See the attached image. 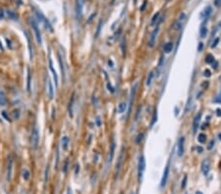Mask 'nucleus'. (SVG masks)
I'll use <instances>...</instances> for the list:
<instances>
[{
	"mask_svg": "<svg viewBox=\"0 0 221 194\" xmlns=\"http://www.w3.org/2000/svg\"><path fill=\"white\" fill-rule=\"evenodd\" d=\"M123 158H124V151H121V154H120V158H119V161L117 165H116V174H117V172H119V170L121 169V166H122V163H123Z\"/></svg>",
	"mask_w": 221,
	"mask_h": 194,
	"instance_id": "obj_14",
	"label": "nucleus"
},
{
	"mask_svg": "<svg viewBox=\"0 0 221 194\" xmlns=\"http://www.w3.org/2000/svg\"><path fill=\"white\" fill-rule=\"evenodd\" d=\"M184 141H185L184 137H181L179 139V143H178V155L179 156H182L184 154Z\"/></svg>",
	"mask_w": 221,
	"mask_h": 194,
	"instance_id": "obj_11",
	"label": "nucleus"
},
{
	"mask_svg": "<svg viewBox=\"0 0 221 194\" xmlns=\"http://www.w3.org/2000/svg\"><path fill=\"white\" fill-rule=\"evenodd\" d=\"M31 24H32V28H34L35 35V38H37L38 43V44H41V31H39V28H38V25L37 23V21H35V19H32Z\"/></svg>",
	"mask_w": 221,
	"mask_h": 194,
	"instance_id": "obj_3",
	"label": "nucleus"
},
{
	"mask_svg": "<svg viewBox=\"0 0 221 194\" xmlns=\"http://www.w3.org/2000/svg\"><path fill=\"white\" fill-rule=\"evenodd\" d=\"M39 142V131L38 127H35L31 134V146L32 148H37Z\"/></svg>",
	"mask_w": 221,
	"mask_h": 194,
	"instance_id": "obj_1",
	"label": "nucleus"
},
{
	"mask_svg": "<svg viewBox=\"0 0 221 194\" xmlns=\"http://www.w3.org/2000/svg\"><path fill=\"white\" fill-rule=\"evenodd\" d=\"M27 89L28 91L30 92L31 90V74H30V70L27 69Z\"/></svg>",
	"mask_w": 221,
	"mask_h": 194,
	"instance_id": "obj_18",
	"label": "nucleus"
},
{
	"mask_svg": "<svg viewBox=\"0 0 221 194\" xmlns=\"http://www.w3.org/2000/svg\"><path fill=\"white\" fill-rule=\"evenodd\" d=\"M168 174H169V166H166L165 169H164V172H163V175H162V178H161V186L163 187V186L166 184V181H167V178H168Z\"/></svg>",
	"mask_w": 221,
	"mask_h": 194,
	"instance_id": "obj_8",
	"label": "nucleus"
},
{
	"mask_svg": "<svg viewBox=\"0 0 221 194\" xmlns=\"http://www.w3.org/2000/svg\"><path fill=\"white\" fill-rule=\"evenodd\" d=\"M2 115H3V116L5 117V119H6L7 121H10V119H9V116H7V115H6V112H4V111H3V112H2Z\"/></svg>",
	"mask_w": 221,
	"mask_h": 194,
	"instance_id": "obj_33",
	"label": "nucleus"
},
{
	"mask_svg": "<svg viewBox=\"0 0 221 194\" xmlns=\"http://www.w3.org/2000/svg\"><path fill=\"white\" fill-rule=\"evenodd\" d=\"M125 110H126V103H121L120 105L118 106V113L119 114H122V113H124L125 112Z\"/></svg>",
	"mask_w": 221,
	"mask_h": 194,
	"instance_id": "obj_21",
	"label": "nucleus"
},
{
	"mask_svg": "<svg viewBox=\"0 0 221 194\" xmlns=\"http://www.w3.org/2000/svg\"><path fill=\"white\" fill-rule=\"evenodd\" d=\"M83 6H84V0H78V1H77V14H78V17L82 16Z\"/></svg>",
	"mask_w": 221,
	"mask_h": 194,
	"instance_id": "obj_13",
	"label": "nucleus"
},
{
	"mask_svg": "<svg viewBox=\"0 0 221 194\" xmlns=\"http://www.w3.org/2000/svg\"><path fill=\"white\" fill-rule=\"evenodd\" d=\"M47 93H48V97L50 99L53 98V95H54V88H53V85H52V82L50 81L49 78H47Z\"/></svg>",
	"mask_w": 221,
	"mask_h": 194,
	"instance_id": "obj_9",
	"label": "nucleus"
},
{
	"mask_svg": "<svg viewBox=\"0 0 221 194\" xmlns=\"http://www.w3.org/2000/svg\"><path fill=\"white\" fill-rule=\"evenodd\" d=\"M186 179H187V178L185 177V178H184V181H183V184H182V187H183V188L185 187V185H186Z\"/></svg>",
	"mask_w": 221,
	"mask_h": 194,
	"instance_id": "obj_35",
	"label": "nucleus"
},
{
	"mask_svg": "<svg viewBox=\"0 0 221 194\" xmlns=\"http://www.w3.org/2000/svg\"><path fill=\"white\" fill-rule=\"evenodd\" d=\"M217 101H218V102H221V92H220V94H219V96H218V99H217Z\"/></svg>",
	"mask_w": 221,
	"mask_h": 194,
	"instance_id": "obj_39",
	"label": "nucleus"
},
{
	"mask_svg": "<svg viewBox=\"0 0 221 194\" xmlns=\"http://www.w3.org/2000/svg\"><path fill=\"white\" fill-rule=\"evenodd\" d=\"M76 168H77V169H76V174H78V171H80V166H78V165H77Z\"/></svg>",
	"mask_w": 221,
	"mask_h": 194,
	"instance_id": "obj_38",
	"label": "nucleus"
},
{
	"mask_svg": "<svg viewBox=\"0 0 221 194\" xmlns=\"http://www.w3.org/2000/svg\"><path fill=\"white\" fill-rule=\"evenodd\" d=\"M201 114L198 113V116H195V119H194V124H193V128H194V131L195 132L197 131V129L198 128V125L201 123Z\"/></svg>",
	"mask_w": 221,
	"mask_h": 194,
	"instance_id": "obj_10",
	"label": "nucleus"
},
{
	"mask_svg": "<svg viewBox=\"0 0 221 194\" xmlns=\"http://www.w3.org/2000/svg\"><path fill=\"white\" fill-rule=\"evenodd\" d=\"M23 178L26 179V181H28V179L30 178V172H29L27 169H24L23 170Z\"/></svg>",
	"mask_w": 221,
	"mask_h": 194,
	"instance_id": "obj_23",
	"label": "nucleus"
},
{
	"mask_svg": "<svg viewBox=\"0 0 221 194\" xmlns=\"http://www.w3.org/2000/svg\"><path fill=\"white\" fill-rule=\"evenodd\" d=\"M144 170H146V160H144V157L143 155H141L139 159V164H138V174H139L140 181L143 178Z\"/></svg>",
	"mask_w": 221,
	"mask_h": 194,
	"instance_id": "obj_2",
	"label": "nucleus"
},
{
	"mask_svg": "<svg viewBox=\"0 0 221 194\" xmlns=\"http://www.w3.org/2000/svg\"><path fill=\"white\" fill-rule=\"evenodd\" d=\"M158 16H159V13H156V14H155V15H154V17L153 18V21H151V24H154V23H155V21L157 20Z\"/></svg>",
	"mask_w": 221,
	"mask_h": 194,
	"instance_id": "obj_30",
	"label": "nucleus"
},
{
	"mask_svg": "<svg viewBox=\"0 0 221 194\" xmlns=\"http://www.w3.org/2000/svg\"><path fill=\"white\" fill-rule=\"evenodd\" d=\"M97 125H100V122H99V118H97V122H96Z\"/></svg>",
	"mask_w": 221,
	"mask_h": 194,
	"instance_id": "obj_40",
	"label": "nucleus"
},
{
	"mask_svg": "<svg viewBox=\"0 0 221 194\" xmlns=\"http://www.w3.org/2000/svg\"><path fill=\"white\" fill-rule=\"evenodd\" d=\"M158 31V27L155 28L153 31V32L151 34V37H150V42H148V45L150 46V47H153L154 46V42H155V37H156V34Z\"/></svg>",
	"mask_w": 221,
	"mask_h": 194,
	"instance_id": "obj_12",
	"label": "nucleus"
},
{
	"mask_svg": "<svg viewBox=\"0 0 221 194\" xmlns=\"http://www.w3.org/2000/svg\"><path fill=\"white\" fill-rule=\"evenodd\" d=\"M218 41H219V38H215L214 41H213V44H211V47H215V46L218 44Z\"/></svg>",
	"mask_w": 221,
	"mask_h": 194,
	"instance_id": "obj_31",
	"label": "nucleus"
},
{
	"mask_svg": "<svg viewBox=\"0 0 221 194\" xmlns=\"http://www.w3.org/2000/svg\"><path fill=\"white\" fill-rule=\"evenodd\" d=\"M12 169H13V158L9 156L8 161H7V179L10 181L12 178Z\"/></svg>",
	"mask_w": 221,
	"mask_h": 194,
	"instance_id": "obj_4",
	"label": "nucleus"
},
{
	"mask_svg": "<svg viewBox=\"0 0 221 194\" xmlns=\"http://www.w3.org/2000/svg\"><path fill=\"white\" fill-rule=\"evenodd\" d=\"M7 14H8V15H9L11 18H16V15H15V14H14V13L12 12V11L8 10V11H7Z\"/></svg>",
	"mask_w": 221,
	"mask_h": 194,
	"instance_id": "obj_29",
	"label": "nucleus"
},
{
	"mask_svg": "<svg viewBox=\"0 0 221 194\" xmlns=\"http://www.w3.org/2000/svg\"><path fill=\"white\" fill-rule=\"evenodd\" d=\"M219 138H221V134H219Z\"/></svg>",
	"mask_w": 221,
	"mask_h": 194,
	"instance_id": "obj_42",
	"label": "nucleus"
},
{
	"mask_svg": "<svg viewBox=\"0 0 221 194\" xmlns=\"http://www.w3.org/2000/svg\"><path fill=\"white\" fill-rule=\"evenodd\" d=\"M185 21H186V15H185L184 13H182L179 17V20L177 21V23L175 24V30H180V28H182Z\"/></svg>",
	"mask_w": 221,
	"mask_h": 194,
	"instance_id": "obj_7",
	"label": "nucleus"
},
{
	"mask_svg": "<svg viewBox=\"0 0 221 194\" xmlns=\"http://www.w3.org/2000/svg\"><path fill=\"white\" fill-rule=\"evenodd\" d=\"M153 73H150L147 77V85H150L151 81H153Z\"/></svg>",
	"mask_w": 221,
	"mask_h": 194,
	"instance_id": "obj_25",
	"label": "nucleus"
},
{
	"mask_svg": "<svg viewBox=\"0 0 221 194\" xmlns=\"http://www.w3.org/2000/svg\"><path fill=\"white\" fill-rule=\"evenodd\" d=\"M37 16L39 18V20L41 21H42L43 23H44V25H45V28H46V30H49L50 31H52L53 30H52V28H51V26H50V24L47 22V20L45 19V17L42 15V14L41 13V12H37Z\"/></svg>",
	"mask_w": 221,
	"mask_h": 194,
	"instance_id": "obj_6",
	"label": "nucleus"
},
{
	"mask_svg": "<svg viewBox=\"0 0 221 194\" xmlns=\"http://www.w3.org/2000/svg\"><path fill=\"white\" fill-rule=\"evenodd\" d=\"M204 75H205V77H210V72H209L208 70H205L204 71Z\"/></svg>",
	"mask_w": 221,
	"mask_h": 194,
	"instance_id": "obj_32",
	"label": "nucleus"
},
{
	"mask_svg": "<svg viewBox=\"0 0 221 194\" xmlns=\"http://www.w3.org/2000/svg\"><path fill=\"white\" fill-rule=\"evenodd\" d=\"M67 194H72V189L70 187H69L68 190H67Z\"/></svg>",
	"mask_w": 221,
	"mask_h": 194,
	"instance_id": "obj_37",
	"label": "nucleus"
},
{
	"mask_svg": "<svg viewBox=\"0 0 221 194\" xmlns=\"http://www.w3.org/2000/svg\"><path fill=\"white\" fill-rule=\"evenodd\" d=\"M49 69H50V71H51V72H52V74H53V78H54V81H55V84H56V85H58V77H57V74H56L55 70L53 69V66H52V61H51V59H49Z\"/></svg>",
	"mask_w": 221,
	"mask_h": 194,
	"instance_id": "obj_15",
	"label": "nucleus"
},
{
	"mask_svg": "<svg viewBox=\"0 0 221 194\" xmlns=\"http://www.w3.org/2000/svg\"><path fill=\"white\" fill-rule=\"evenodd\" d=\"M58 59H59V63H60V67H61V71H62V75H64L65 73V70H64V66H63V63H62V57H61L60 54H58Z\"/></svg>",
	"mask_w": 221,
	"mask_h": 194,
	"instance_id": "obj_26",
	"label": "nucleus"
},
{
	"mask_svg": "<svg viewBox=\"0 0 221 194\" xmlns=\"http://www.w3.org/2000/svg\"><path fill=\"white\" fill-rule=\"evenodd\" d=\"M198 142L200 143H204L205 142V140H206V136H205V134H200L198 136Z\"/></svg>",
	"mask_w": 221,
	"mask_h": 194,
	"instance_id": "obj_24",
	"label": "nucleus"
},
{
	"mask_svg": "<svg viewBox=\"0 0 221 194\" xmlns=\"http://www.w3.org/2000/svg\"><path fill=\"white\" fill-rule=\"evenodd\" d=\"M6 104V97H5V93L3 91H0V105L1 106H5Z\"/></svg>",
	"mask_w": 221,
	"mask_h": 194,
	"instance_id": "obj_20",
	"label": "nucleus"
},
{
	"mask_svg": "<svg viewBox=\"0 0 221 194\" xmlns=\"http://www.w3.org/2000/svg\"><path fill=\"white\" fill-rule=\"evenodd\" d=\"M206 35V28L205 27H201V37H204Z\"/></svg>",
	"mask_w": 221,
	"mask_h": 194,
	"instance_id": "obj_28",
	"label": "nucleus"
},
{
	"mask_svg": "<svg viewBox=\"0 0 221 194\" xmlns=\"http://www.w3.org/2000/svg\"><path fill=\"white\" fill-rule=\"evenodd\" d=\"M209 171H210V164L207 160H204L201 163V172L204 175H207Z\"/></svg>",
	"mask_w": 221,
	"mask_h": 194,
	"instance_id": "obj_5",
	"label": "nucleus"
},
{
	"mask_svg": "<svg viewBox=\"0 0 221 194\" xmlns=\"http://www.w3.org/2000/svg\"><path fill=\"white\" fill-rule=\"evenodd\" d=\"M211 13V7H206L204 12V19H207V18L209 17V15H210Z\"/></svg>",
	"mask_w": 221,
	"mask_h": 194,
	"instance_id": "obj_22",
	"label": "nucleus"
},
{
	"mask_svg": "<svg viewBox=\"0 0 221 194\" xmlns=\"http://www.w3.org/2000/svg\"><path fill=\"white\" fill-rule=\"evenodd\" d=\"M61 143H62L63 150H67L68 146H69V137H68V136H63L62 140H61Z\"/></svg>",
	"mask_w": 221,
	"mask_h": 194,
	"instance_id": "obj_16",
	"label": "nucleus"
},
{
	"mask_svg": "<svg viewBox=\"0 0 221 194\" xmlns=\"http://www.w3.org/2000/svg\"><path fill=\"white\" fill-rule=\"evenodd\" d=\"M205 62H206V63H211V64H212V62H214V58H213V56H211V55H207V57H206V59H205Z\"/></svg>",
	"mask_w": 221,
	"mask_h": 194,
	"instance_id": "obj_27",
	"label": "nucleus"
},
{
	"mask_svg": "<svg viewBox=\"0 0 221 194\" xmlns=\"http://www.w3.org/2000/svg\"><path fill=\"white\" fill-rule=\"evenodd\" d=\"M173 49V44L172 42H167L166 44L164 45V52L165 53H170L171 52V50Z\"/></svg>",
	"mask_w": 221,
	"mask_h": 194,
	"instance_id": "obj_19",
	"label": "nucleus"
},
{
	"mask_svg": "<svg viewBox=\"0 0 221 194\" xmlns=\"http://www.w3.org/2000/svg\"><path fill=\"white\" fill-rule=\"evenodd\" d=\"M195 194H202V192L201 191H197Z\"/></svg>",
	"mask_w": 221,
	"mask_h": 194,
	"instance_id": "obj_41",
	"label": "nucleus"
},
{
	"mask_svg": "<svg viewBox=\"0 0 221 194\" xmlns=\"http://www.w3.org/2000/svg\"><path fill=\"white\" fill-rule=\"evenodd\" d=\"M114 151H115V143L113 142V143H112V145H111V148H110L109 156H108V160H107L108 163H111L112 158H113V155H114Z\"/></svg>",
	"mask_w": 221,
	"mask_h": 194,
	"instance_id": "obj_17",
	"label": "nucleus"
},
{
	"mask_svg": "<svg viewBox=\"0 0 221 194\" xmlns=\"http://www.w3.org/2000/svg\"><path fill=\"white\" fill-rule=\"evenodd\" d=\"M221 4V0H215V5L216 6H219Z\"/></svg>",
	"mask_w": 221,
	"mask_h": 194,
	"instance_id": "obj_34",
	"label": "nucleus"
},
{
	"mask_svg": "<svg viewBox=\"0 0 221 194\" xmlns=\"http://www.w3.org/2000/svg\"><path fill=\"white\" fill-rule=\"evenodd\" d=\"M0 19H3V11L0 10Z\"/></svg>",
	"mask_w": 221,
	"mask_h": 194,
	"instance_id": "obj_36",
	"label": "nucleus"
}]
</instances>
